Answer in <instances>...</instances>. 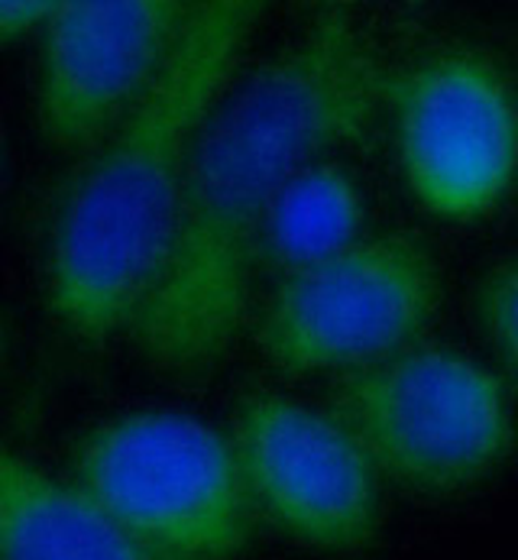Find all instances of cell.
Here are the masks:
<instances>
[{"instance_id":"obj_9","label":"cell","mask_w":518,"mask_h":560,"mask_svg":"<svg viewBox=\"0 0 518 560\" xmlns=\"http://www.w3.org/2000/svg\"><path fill=\"white\" fill-rule=\"evenodd\" d=\"M0 560H156L82 489L0 441Z\"/></svg>"},{"instance_id":"obj_2","label":"cell","mask_w":518,"mask_h":560,"mask_svg":"<svg viewBox=\"0 0 518 560\" xmlns=\"http://www.w3.org/2000/svg\"><path fill=\"white\" fill-rule=\"evenodd\" d=\"M257 0L195 3L169 62L91 150L49 234L46 295L82 343L130 330L173 253L198 133L234 84L262 20Z\"/></svg>"},{"instance_id":"obj_1","label":"cell","mask_w":518,"mask_h":560,"mask_svg":"<svg viewBox=\"0 0 518 560\" xmlns=\"http://www.w3.org/2000/svg\"><path fill=\"white\" fill-rule=\"evenodd\" d=\"M386 88L373 30L331 3L224 91L191 153L169 262L127 330L153 370L204 376L231 353L269 205L298 172L363 143Z\"/></svg>"},{"instance_id":"obj_11","label":"cell","mask_w":518,"mask_h":560,"mask_svg":"<svg viewBox=\"0 0 518 560\" xmlns=\"http://www.w3.org/2000/svg\"><path fill=\"white\" fill-rule=\"evenodd\" d=\"M473 315L499 363L518 380V256L493 262L480 276Z\"/></svg>"},{"instance_id":"obj_4","label":"cell","mask_w":518,"mask_h":560,"mask_svg":"<svg viewBox=\"0 0 518 560\" xmlns=\"http://www.w3.org/2000/svg\"><path fill=\"white\" fill-rule=\"evenodd\" d=\"M72 486L156 560H234L254 505L231 438L181 411H127L72 454Z\"/></svg>"},{"instance_id":"obj_6","label":"cell","mask_w":518,"mask_h":560,"mask_svg":"<svg viewBox=\"0 0 518 560\" xmlns=\"http://www.w3.org/2000/svg\"><path fill=\"white\" fill-rule=\"evenodd\" d=\"M386 104L402 178L444 221L493 214L518 182V94L506 69L444 46L389 75Z\"/></svg>"},{"instance_id":"obj_10","label":"cell","mask_w":518,"mask_h":560,"mask_svg":"<svg viewBox=\"0 0 518 560\" xmlns=\"http://www.w3.org/2000/svg\"><path fill=\"white\" fill-rule=\"evenodd\" d=\"M363 195L344 165L318 162L298 172L269 205L259 228V253L298 269L360 241Z\"/></svg>"},{"instance_id":"obj_3","label":"cell","mask_w":518,"mask_h":560,"mask_svg":"<svg viewBox=\"0 0 518 560\" xmlns=\"http://www.w3.org/2000/svg\"><path fill=\"white\" fill-rule=\"evenodd\" d=\"M331 401L376 477L412 492H467L518 451L516 408L503 380L457 347L412 343L344 373Z\"/></svg>"},{"instance_id":"obj_8","label":"cell","mask_w":518,"mask_h":560,"mask_svg":"<svg viewBox=\"0 0 518 560\" xmlns=\"http://www.w3.org/2000/svg\"><path fill=\"white\" fill-rule=\"evenodd\" d=\"M195 3L59 0L39 33L36 120L62 153H91L169 62Z\"/></svg>"},{"instance_id":"obj_12","label":"cell","mask_w":518,"mask_h":560,"mask_svg":"<svg viewBox=\"0 0 518 560\" xmlns=\"http://www.w3.org/2000/svg\"><path fill=\"white\" fill-rule=\"evenodd\" d=\"M52 10V0H0V49L43 33Z\"/></svg>"},{"instance_id":"obj_13","label":"cell","mask_w":518,"mask_h":560,"mask_svg":"<svg viewBox=\"0 0 518 560\" xmlns=\"http://www.w3.org/2000/svg\"><path fill=\"white\" fill-rule=\"evenodd\" d=\"M3 357H7V327H3V318H0V366H3Z\"/></svg>"},{"instance_id":"obj_7","label":"cell","mask_w":518,"mask_h":560,"mask_svg":"<svg viewBox=\"0 0 518 560\" xmlns=\"http://www.w3.org/2000/svg\"><path fill=\"white\" fill-rule=\"evenodd\" d=\"M227 438L254 512L282 535L325 555L369 548L379 532V477L334 415L250 393L237 401Z\"/></svg>"},{"instance_id":"obj_5","label":"cell","mask_w":518,"mask_h":560,"mask_svg":"<svg viewBox=\"0 0 518 560\" xmlns=\"http://www.w3.org/2000/svg\"><path fill=\"white\" fill-rule=\"evenodd\" d=\"M440 299V266L419 237H360L285 269L259 308L254 337L279 373H353L419 343Z\"/></svg>"}]
</instances>
